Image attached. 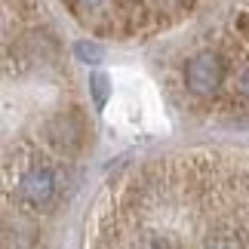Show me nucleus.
Instances as JSON below:
<instances>
[{
  "instance_id": "nucleus-1",
  "label": "nucleus",
  "mask_w": 249,
  "mask_h": 249,
  "mask_svg": "<svg viewBox=\"0 0 249 249\" xmlns=\"http://www.w3.org/2000/svg\"><path fill=\"white\" fill-rule=\"evenodd\" d=\"M6 200L28 215H43L62 194V176L53 160H43L34 145H16L3 163Z\"/></svg>"
},
{
  "instance_id": "nucleus-2",
  "label": "nucleus",
  "mask_w": 249,
  "mask_h": 249,
  "mask_svg": "<svg viewBox=\"0 0 249 249\" xmlns=\"http://www.w3.org/2000/svg\"><path fill=\"white\" fill-rule=\"evenodd\" d=\"M234 62L222 50H200L185 62V86L197 99H222Z\"/></svg>"
},
{
  "instance_id": "nucleus-3",
  "label": "nucleus",
  "mask_w": 249,
  "mask_h": 249,
  "mask_svg": "<svg viewBox=\"0 0 249 249\" xmlns=\"http://www.w3.org/2000/svg\"><path fill=\"white\" fill-rule=\"evenodd\" d=\"M40 132H43V145L50 148L55 157H62V160L77 157L86 148V142H89V126H86L83 114L77 108L55 111L53 117L43 120Z\"/></svg>"
},
{
  "instance_id": "nucleus-4",
  "label": "nucleus",
  "mask_w": 249,
  "mask_h": 249,
  "mask_svg": "<svg viewBox=\"0 0 249 249\" xmlns=\"http://www.w3.org/2000/svg\"><path fill=\"white\" fill-rule=\"evenodd\" d=\"M249 105V62H234V71H231V80L225 86V95H222V105Z\"/></svg>"
},
{
  "instance_id": "nucleus-5",
  "label": "nucleus",
  "mask_w": 249,
  "mask_h": 249,
  "mask_svg": "<svg viewBox=\"0 0 249 249\" xmlns=\"http://www.w3.org/2000/svg\"><path fill=\"white\" fill-rule=\"evenodd\" d=\"M74 55H77L80 62H86V65H95V62H102V59H105V50H102V46H95V43L80 40L77 46H74Z\"/></svg>"
},
{
  "instance_id": "nucleus-6",
  "label": "nucleus",
  "mask_w": 249,
  "mask_h": 249,
  "mask_svg": "<svg viewBox=\"0 0 249 249\" xmlns=\"http://www.w3.org/2000/svg\"><path fill=\"white\" fill-rule=\"evenodd\" d=\"M92 99H95V108H105V102H108V77L105 74L92 77Z\"/></svg>"
}]
</instances>
